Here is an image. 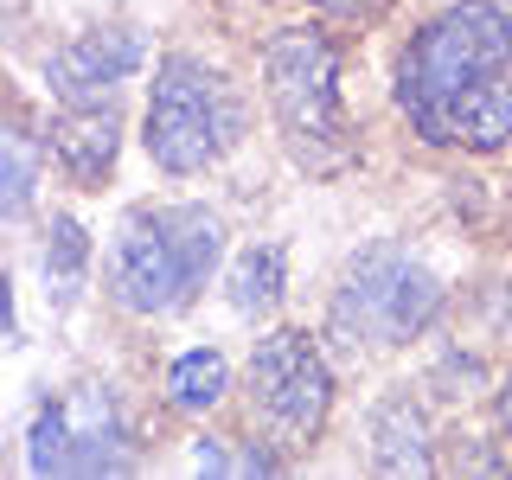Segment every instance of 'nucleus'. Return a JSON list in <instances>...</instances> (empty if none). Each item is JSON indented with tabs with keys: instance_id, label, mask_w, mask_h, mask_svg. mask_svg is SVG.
Returning <instances> with one entry per match:
<instances>
[{
	"instance_id": "obj_1",
	"label": "nucleus",
	"mask_w": 512,
	"mask_h": 480,
	"mask_svg": "<svg viewBox=\"0 0 512 480\" xmlns=\"http://www.w3.org/2000/svg\"><path fill=\"white\" fill-rule=\"evenodd\" d=\"M231 250V218L199 192L135 199L116 212L103 237L96 301L128 327H167L199 308L205 288H218Z\"/></svg>"
},
{
	"instance_id": "obj_2",
	"label": "nucleus",
	"mask_w": 512,
	"mask_h": 480,
	"mask_svg": "<svg viewBox=\"0 0 512 480\" xmlns=\"http://www.w3.org/2000/svg\"><path fill=\"white\" fill-rule=\"evenodd\" d=\"M455 308H461V288L436 263V250L384 231L340 256L314 327L346 372H365L372 359L429 346L442 327H455Z\"/></svg>"
},
{
	"instance_id": "obj_3",
	"label": "nucleus",
	"mask_w": 512,
	"mask_h": 480,
	"mask_svg": "<svg viewBox=\"0 0 512 480\" xmlns=\"http://www.w3.org/2000/svg\"><path fill=\"white\" fill-rule=\"evenodd\" d=\"M346 26L333 20H276L256 39V96L276 148L308 180H340L365 160L359 116L346 103Z\"/></svg>"
},
{
	"instance_id": "obj_4",
	"label": "nucleus",
	"mask_w": 512,
	"mask_h": 480,
	"mask_svg": "<svg viewBox=\"0 0 512 480\" xmlns=\"http://www.w3.org/2000/svg\"><path fill=\"white\" fill-rule=\"evenodd\" d=\"M256 103L263 96L218 52H205V45H160L148 84H141L135 141L167 186L212 180L224 160L256 135Z\"/></svg>"
},
{
	"instance_id": "obj_5",
	"label": "nucleus",
	"mask_w": 512,
	"mask_h": 480,
	"mask_svg": "<svg viewBox=\"0 0 512 480\" xmlns=\"http://www.w3.org/2000/svg\"><path fill=\"white\" fill-rule=\"evenodd\" d=\"M506 64H512V20L500 13V0H436L429 13H416L391 52V71H384L391 116L404 122V135L423 154H436L442 116Z\"/></svg>"
},
{
	"instance_id": "obj_6",
	"label": "nucleus",
	"mask_w": 512,
	"mask_h": 480,
	"mask_svg": "<svg viewBox=\"0 0 512 480\" xmlns=\"http://www.w3.org/2000/svg\"><path fill=\"white\" fill-rule=\"evenodd\" d=\"M148 468V423L122 378L77 372L45 384L20 429V474L32 480H116Z\"/></svg>"
},
{
	"instance_id": "obj_7",
	"label": "nucleus",
	"mask_w": 512,
	"mask_h": 480,
	"mask_svg": "<svg viewBox=\"0 0 512 480\" xmlns=\"http://www.w3.org/2000/svg\"><path fill=\"white\" fill-rule=\"evenodd\" d=\"M346 365L333 359V346L320 340L308 320H269L256 327L244 352V391H237V423L256 429L263 442H276L288 461H308L327 442L333 416H340Z\"/></svg>"
},
{
	"instance_id": "obj_8",
	"label": "nucleus",
	"mask_w": 512,
	"mask_h": 480,
	"mask_svg": "<svg viewBox=\"0 0 512 480\" xmlns=\"http://www.w3.org/2000/svg\"><path fill=\"white\" fill-rule=\"evenodd\" d=\"M154 71V32L141 20H90L39 52L45 103H128Z\"/></svg>"
},
{
	"instance_id": "obj_9",
	"label": "nucleus",
	"mask_w": 512,
	"mask_h": 480,
	"mask_svg": "<svg viewBox=\"0 0 512 480\" xmlns=\"http://www.w3.org/2000/svg\"><path fill=\"white\" fill-rule=\"evenodd\" d=\"M442 423L436 397L416 378H384L359 410V461L372 474H442Z\"/></svg>"
},
{
	"instance_id": "obj_10",
	"label": "nucleus",
	"mask_w": 512,
	"mask_h": 480,
	"mask_svg": "<svg viewBox=\"0 0 512 480\" xmlns=\"http://www.w3.org/2000/svg\"><path fill=\"white\" fill-rule=\"evenodd\" d=\"M45 154L52 180L77 199H103L116 186L128 148V103H45Z\"/></svg>"
},
{
	"instance_id": "obj_11",
	"label": "nucleus",
	"mask_w": 512,
	"mask_h": 480,
	"mask_svg": "<svg viewBox=\"0 0 512 480\" xmlns=\"http://www.w3.org/2000/svg\"><path fill=\"white\" fill-rule=\"evenodd\" d=\"M96 276H103V244H96L90 218L77 205H45L32 224V282H39L45 314L71 320L96 301Z\"/></svg>"
},
{
	"instance_id": "obj_12",
	"label": "nucleus",
	"mask_w": 512,
	"mask_h": 480,
	"mask_svg": "<svg viewBox=\"0 0 512 480\" xmlns=\"http://www.w3.org/2000/svg\"><path fill=\"white\" fill-rule=\"evenodd\" d=\"M237 391H244V365L218 340H192L180 352H167L154 378V404L173 423H218V416L237 410Z\"/></svg>"
},
{
	"instance_id": "obj_13",
	"label": "nucleus",
	"mask_w": 512,
	"mask_h": 480,
	"mask_svg": "<svg viewBox=\"0 0 512 480\" xmlns=\"http://www.w3.org/2000/svg\"><path fill=\"white\" fill-rule=\"evenodd\" d=\"M45 109H32L26 90H13L7 128H0V224L26 237L45 212V186H52V154H45Z\"/></svg>"
},
{
	"instance_id": "obj_14",
	"label": "nucleus",
	"mask_w": 512,
	"mask_h": 480,
	"mask_svg": "<svg viewBox=\"0 0 512 480\" xmlns=\"http://www.w3.org/2000/svg\"><path fill=\"white\" fill-rule=\"evenodd\" d=\"M288 295H295V250H288V237H244L218 276L224 314L244 320V327H269V320L288 314Z\"/></svg>"
},
{
	"instance_id": "obj_15",
	"label": "nucleus",
	"mask_w": 512,
	"mask_h": 480,
	"mask_svg": "<svg viewBox=\"0 0 512 480\" xmlns=\"http://www.w3.org/2000/svg\"><path fill=\"white\" fill-rule=\"evenodd\" d=\"M493 378H500V359H493L487 340H474L468 327H442L436 340L423 346V365H416V384L436 397L442 416H474V410H487Z\"/></svg>"
},
{
	"instance_id": "obj_16",
	"label": "nucleus",
	"mask_w": 512,
	"mask_h": 480,
	"mask_svg": "<svg viewBox=\"0 0 512 480\" xmlns=\"http://www.w3.org/2000/svg\"><path fill=\"white\" fill-rule=\"evenodd\" d=\"M436 154H455V160H500V154H512V64L493 71L487 84H474L442 116Z\"/></svg>"
},
{
	"instance_id": "obj_17",
	"label": "nucleus",
	"mask_w": 512,
	"mask_h": 480,
	"mask_svg": "<svg viewBox=\"0 0 512 480\" xmlns=\"http://www.w3.org/2000/svg\"><path fill=\"white\" fill-rule=\"evenodd\" d=\"M442 474H512V442L500 429H480L468 416L442 423Z\"/></svg>"
},
{
	"instance_id": "obj_18",
	"label": "nucleus",
	"mask_w": 512,
	"mask_h": 480,
	"mask_svg": "<svg viewBox=\"0 0 512 480\" xmlns=\"http://www.w3.org/2000/svg\"><path fill=\"white\" fill-rule=\"evenodd\" d=\"M301 13L333 20V26H372L378 13H384V0H301Z\"/></svg>"
},
{
	"instance_id": "obj_19",
	"label": "nucleus",
	"mask_w": 512,
	"mask_h": 480,
	"mask_svg": "<svg viewBox=\"0 0 512 480\" xmlns=\"http://www.w3.org/2000/svg\"><path fill=\"white\" fill-rule=\"evenodd\" d=\"M487 423L512 442V359H500V378H493V397H487Z\"/></svg>"
},
{
	"instance_id": "obj_20",
	"label": "nucleus",
	"mask_w": 512,
	"mask_h": 480,
	"mask_svg": "<svg viewBox=\"0 0 512 480\" xmlns=\"http://www.w3.org/2000/svg\"><path fill=\"white\" fill-rule=\"evenodd\" d=\"M506 269H512V231H506Z\"/></svg>"
},
{
	"instance_id": "obj_21",
	"label": "nucleus",
	"mask_w": 512,
	"mask_h": 480,
	"mask_svg": "<svg viewBox=\"0 0 512 480\" xmlns=\"http://www.w3.org/2000/svg\"><path fill=\"white\" fill-rule=\"evenodd\" d=\"M244 7H276V0H244Z\"/></svg>"
},
{
	"instance_id": "obj_22",
	"label": "nucleus",
	"mask_w": 512,
	"mask_h": 480,
	"mask_svg": "<svg viewBox=\"0 0 512 480\" xmlns=\"http://www.w3.org/2000/svg\"><path fill=\"white\" fill-rule=\"evenodd\" d=\"M500 13H506V20H512V0H500Z\"/></svg>"
},
{
	"instance_id": "obj_23",
	"label": "nucleus",
	"mask_w": 512,
	"mask_h": 480,
	"mask_svg": "<svg viewBox=\"0 0 512 480\" xmlns=\"http://www.w3.org/2000/svg\"><path fill=\"white\" fill-rule=\"evenodd\" d=\"M13 7H20V0H13Z\"/></svg>"
}]
</instances>
